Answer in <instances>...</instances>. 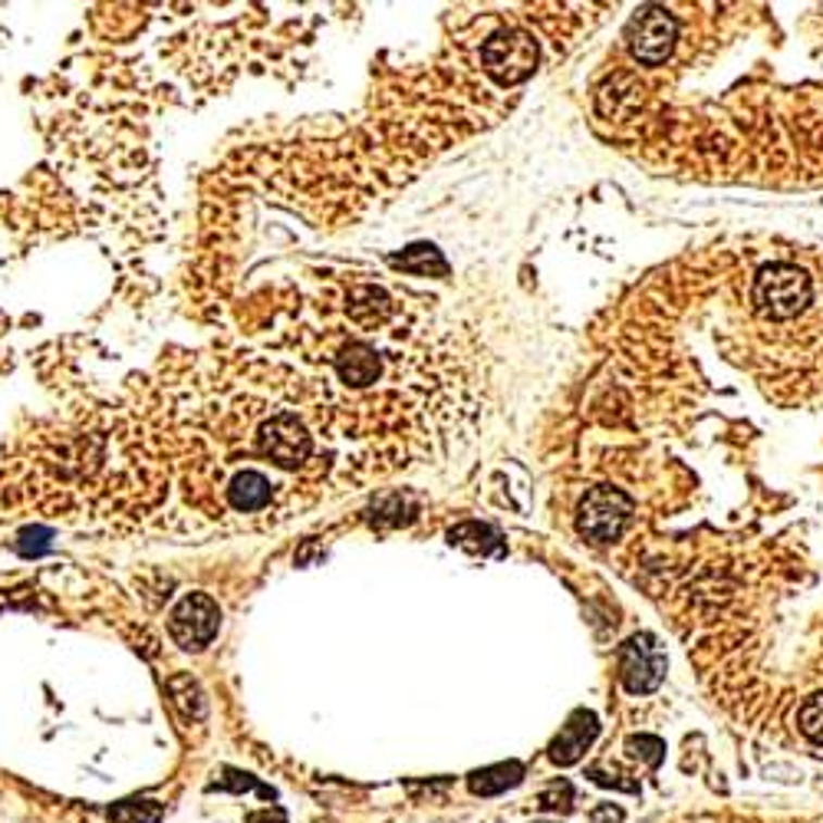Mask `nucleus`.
I'll return each instance as SVG.
<instances>
[{
    "mask_svg": "<svg viewBox=\"0 0 823 823\" xmlns=\"http://www.w3.org/2000/svg\"><path fill=\"white\" fill-rule=\"evenodd\" d=\"M810 277L790 264H771L755 280V307L771 320H790L810 303Z\"/></svg>",
    "mask_w": 823,
    "mask_h": 823,
    "instance_id": "f257e3e1",
    "label": "nucleus"
},
{
    "mask_svg": "<svg viewBox=\"0 0 823 823\" xmlns=\"http://www.w3.org/2000/svg\"><path fill=\"white\" fill-rule=\"evenodd\" d=\"M633 518V501L629 495H623L620 488L600 485L579 501V514H576V531L590 540V544H613L626 521Z\"/></svg>",
    "mask_w": 823,
    "mask_h": 823,
    "instance_id": "f03ea898",
    "label": "nucleus"
},
{
    "mask_svg": "<svg viewBox=\"0 0 823 823\" xmlns=\"http://www.w3.org/2000/svg\"><path fill=\"white\" fill-rule=\"evenodd\" d=\"M675 34H678L675 17L665 8H656V4L636 11L633 21H629V27H626L629 50L646 66H659V63L669 60V53L675 47Z\"/></svg>",
    "mask_w": 823,
    "mask_h": 823,
    "instance_id": "7ed1b4c3",
    "label": "nucleus"
},
{
    "mask_svg": "<svg viewBox=\"0 0 823 823\" xmlns=\"http://www.w3.org/2000/svg\"><path fill=\"white\" fill-rule=\"evenodd\" d=\"M482 60H485V70L498 83H504V86L524 83L537 70V43H534V37H527L521 30H504L485 43Z\"/></svg>",
    "mask_w": 823,
    "mask_h": 823,
    "instance_id": "20e7f679",
    "label": "nucleus"
},
{
    "mask_svg": "<svg viewBox=\"0 0 823 823\" xmlns=\"http://www.w3.org/2000/svg\"><path fill=\"white\" fill-rule=\"evenodd\" d=\"M665 675V652L656 643V636L639 633L629 643H623L620 649V678L633 695H646L652 688H659Z\"/></svg>",
    "mask_w": 823,
    "mask_h": 823,
    "instance_id": "39448f33",
    "label": "nucleus"
},
{
    "mask_svg": "<svg viewBox=\"0 0 823 823\" xmlns=\"http://www.w3.org/2000/svg\"><path fill=\"white\" fill-rule=\"evenodd\" d=\"M217 607L208 594H188L169 616V633L182 649H204L217 633Z\"/></svg>",
    "mask_w": 823,
    "mask_h": 823,
    "instance_id": "423d86ee",
    "label": "nucleus"
},
{
    "mask_svg": "<svg viewBox=\"0 0 823 823\" xmlns=\"http://www.w3.org/2000/svg\"><path fill=\"white\" fill-rule=\"evenodd\" d=\"M597 732H600V725H597V715H594V712H576V715L563 725V732L553 738L550 758H553L557 764H573L586 748H590V741L597 738Z\"/></svg>",
    "mask_w": 823,
    "mask_h": 823,
    "instance_id": "0eeeda50",
    "label": "nucleus"
},
{
    "mask_svg": "<svg viewBox=\"0 0 823 823\" xmlns=\"http://www.w3.org/2000/svg\"><path fill=\"white\" fill-rule=\"evenodd\" d=\"M264 451L284 464H297V458H303V451H307V435L300 432L297 419H290V415L274 419L264 435Z\"/></svg>",
    "mask_w": 823,
    "mask_h": 823,
    "instance_id": "6e6552de",
    "label": "nucleus"
},
{
    "mask_svg": "<svg viewBox=\"0 0 823 823\" xmlns=\"http://www.w3.org/2000/svg\"><path fill=\"white\" fill-rule=\"evenodd\" d=\"M349 313H352V320H357L360 326L373 329V326H379V323L389 320L392 303H389V297H386L379 287H357V290H352V307H349Z\"/></svg>",
    "mask_w": 823,
    "mask_h": 823,
    "instance_id": "1a4fd4ad",
    "label": "nucleus"
},
{
    "mask_svg": "<svg viewBox=\"0 0 823 823\" xmlns=\"http://www.w3.org/2000/svg\"><path fill=\"white\" fill-rule=\"evenodd\" d=\"M451 544L467 547V550H475V553H485V557H504V544H501V537H498L491 527L475 524V521L458 524V527L451 531Z\"/></svg>",
    "mask_w": 823,
    "mask_h": 823,
    "instance_id": "9d476101",
    "label": "nucleus"
},
{
    "mask_svg": "<svg viewBox=\"0 0 823 823\" xmlns=\"http://www.w3.org/2000/svg\"><path fill=\"white\" fill-rule=\"evenodd\" d=\"M230 501L238 511H258L271 501V482L261 478L258 472H245L230 485Z\"/></svg>",
    "mask_w": 823,
    "mask_h": 823,
    "instance_id": "9b49d317",
    "label": "nucleus"
},
{
    "mask_svg": "<svg viewBox=\"0 0 823 823\" xmlns=\"http://www.w3.org/2000/svg\"><path fill=\"white\" fill-rule=\"evenodd\" d=\"M521 777H524V768H521L518 761H511V764H495V768L475 771V774H472V781H467V784H472V790H475V794L491 797V794H501V790L514 787Z\"/></svg>",
    "mask_w": 823,
    "mask_h": 823,
    "instance_id": "f8f14e48",
    "label": "nucleus"
},
{
    "mask_svg": "<svg viewBox=\"0 0 823 823\" xmlns=\"http://www.w3.org/2000/svg\"><path fill=\"white\" fill-rule=\"evenodd\" d=\"M169 691H172L175 704L182 709V715H188V719H204L208 704H204V695H201V688H198V682H195L191 675H175V678H169Z\"/></svg>",
    "mask_w": 823,
    "mask_h": 823,
    "instance_id": "ddd939ff",
    "label": "nucleus"
},
{
    "mask_svg": "<svg viewBox=\"0 0 823 823\" xmlns=\"http://www.w3.org/2000/svg\"><path fill=\"white\" fill-rule=\"evenodd\" d=\"M165 816V807L155 800H126L109 810V823H159Z\"/></svg>",
    "mask_w": 823,
    "mask_h": 823,
    "instance_id": "4468645a",
    "label": "nucleus"
},
{
    "mask_svg": "<svg viewBox=\"0 0 823 823\" xmlns=\"http://www.w3.org/2000/svg\"><path fill=\"white\" fill-rule=\"evenodd\" d=\"M376 373H379V363H376V357L370 349H357L352 357L342 363V376L352 383V386H370L373 379H376Z\"/></svg>",
    "mask_w": 823,
    "mask_h": 823,
    "instance_id": "2eb2a0df",
    "label": "nucleus"
},
{
    "mask_svg": "<svg viewBox=\"0 0 823 823\" xmlns=\"http://www.w3.org/2000/svg\"><path fill=\"white\" fill-rule=\"evenodd\" d=\"M797 725H800V732H803L810 741L823 745V691L813 695V698H807V701L800 704Z\"/></svg>",
    "mask_w": 823,
    "mask_h": 823,
    "instance_id": "dca6fc26",
    "label": "nucleus"
},
{
    "mask_svg": "<svg viewBox=\"0 0 823 823\" xmlns=\"http://www.w3.org/2000/svg\"><path fill=\"white\" fill-rule=\"evenodd\" d=\"M428 264L435 267V271H448L445 267V261L438 258V251H432V248H415L409 258H402V267H409V271H428Z\"/></svg>",
    "mask_w": 823,
    "mask_h": 823,
    "instance_id": "f3484780",
    "label": "nucleus"
},
{
    "mask_svg": "<svg viewBox=\"0 0 823 823\" xmlns=\"http://www.w3.org/2000/svg\"><path fill=\"white\" fill-rule=\"evenodd\" d=\"M629 748H633V755H636V758L649 761L652 768L662 761V751H665V745H662L659 738H652V735H639V738H633V741H629Z\"/></svg>",
    "mask_w": 823,
    "mask_h": 823,
    "instance_id": "a211bd4d",
    "label": "nucleus"
},
{
    "mask_svg": "<svg viewBox=\"0 0 823 823\" xmlns=\"http://www.w3.org/2000/svg\"><path fill=\"white\" fill-rule=\"evenodd\" d=\"M248 823H287V813L284 810H258L248 816Z\"/></svg>",
    "mask_w": 823,
    "mask_h": 823,
    "instance_id": "6ab92c4d",
    "label": "nucleus"
}]
</instances>
